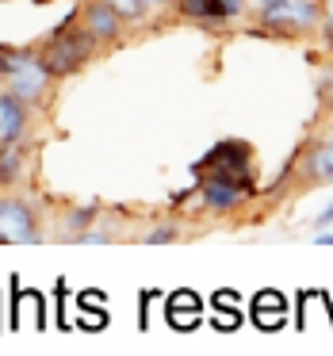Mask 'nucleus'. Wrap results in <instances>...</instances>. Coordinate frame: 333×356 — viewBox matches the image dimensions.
<instances>
[{
    "mask_svg": "<svg viewBox=\"0 0 333 356\" xmlns=\"http://www.w3.org/2000/svg\"><path fill=\"white\" fill-rule=\"evenodd\" d=\"M92 54H96V39L85 27H58L39 50L50 77H73L77 70H85Z\"/></svg>",
    "mask_w": 333,
    "mask_h": 356,
    "instance_id": "obj_1",
    "label": "nucleus"
},
{
    "mask_svg": "<svg viewBox=\"0 0 333 356\" xmlns=\"http://www.w3.org/2000/svg\"><path fill=\"white\" fill-rule=\"evenodd\" d=\"M257 16L272 31H310L322 19V8H318V0H279L272 8H261Z\"/></svg>",
    "mask_w": 333,
    "mask_h": 356,
    "instance_id": "obj_2",
    "label": "nucleus"
},
{
    "mask_svg": "<svg viewBox=\"0 0 333 356\" xmlns=\"http://www.w3.org/2000/svg\"><path fill=\"white\" fill-rule=\"evenodd\" d=\"M47 65H42L39 54H31V50H24V54H12V70H8V88L19 96V100H39L42 92H47Z\"/></svg>",
    "mask_w": 333,
    "mask_h": 356,
    "instance_id": "obj_3",
    "label": "nucleus"
},
{
    "mask_svg": "<svg viewBox=\"0 0 333 356\" xmlns=\"http://www.w3.org/2000/svg\"><path fill=\"white\" fill-rule=\"evenodd\" d=\"M234 177H249V172H222V169H215L207 177V184H203V203H207L211 211H230V207H238V203L249 195V184H238Z\"/></svg>",
    "mask_w": 333,
    "mask_h": 356,
    "instance_id": "obj_4",
    "label": "nucleus"
},
{
    "mask_svg": "<svg viewBox=\"0 0 333 356\" xmlns=\"http://www.w3.org/2000/svg\"><path fill=\"white\" fill-rule=\"evenodd\" d=\"M241 4H245V0H177V12L184 19H195V24L218 27V24L238 19L241 16Z\"/></svg>",
    "mask_w": 333,
    "mask_h": 356,
    "instance_id": "obj_5",
    "label": "nucleus"
},
{
    "mask_svg": "<svg viewBox=\"0 0 333 356\" xmlns=\"http://www.w3.org/2000/svg\"><path fill=\"white\" fill-rule=\"evenodd\" d=\"M123 24H127V19L119 16L115 8H111L108 0H88V4H85V16H81V27H85V31L92 35L96 42H111V39H119Z\"/></svg>",
    "mask_w": 333,
    "mask_h": 356,
    "instance_id": "obj_6",
    "label": "nucleus"
},
{
    "mask_svg": "<svg viewBox=\"0 0 333 356\" xmlns=\"http://www.w3.org/2000/svg\"><path fill=\"white\" fill-rule=\"evenodd\" d=\"M0 241H35V218L24 203L0 200Z\"/></svg>",
    "mask_w": 333,
    "mask_h": 356,
    "instance_id": "obj_7",
    "label": "nucleus"
},
{
    "mask_svg": "<svg viewBox=\"0 0 333 356\" xmlns=\"http://www.w3.org/2000/svg\"><path fill=\"white\" fill-rule=\"evenodd\" d=\"M24 123H27V100H19L8 88L0 96V142H16L24 134Z\"/></svg>",
    "mask_w": 333,
    "mask_h": 356,
    "instance_id": "obj_8",
    "label": "nucleus"
},
{
    "mask_svg": "<svg viewBox=\"0 0 333 356\" xmlns=\"http://www.w3.org/2000/svg\"><path fill=\"white\" fill-rule=\"evenodd\" d=\"M207 165H211V169H222V172H238V165H245V169H249L245 142H222V146L207 157ZM245 169H241V172H245Z\"/></svg>",
    "mask_w": 333,
    "mask_h": 356,
    "instance_id": "obj_9",
    "label": "nucleus"
},
{
    "mask_svg": "<svg viewBox=\"0 0 333 356\" xmlns=\"http://www.w3.org/2000/svg\"><path fill=\"white\" fill-rule=\"evenodd\" d=\"M310 177H318V180L333 177V142H322V146L310 154Z\"/></svg>",
    "mask_w": 333,
    "mask_h": 356,
    "instance_id": "obj_10",
    "label": "nucleus"
},
{
    "mask_svg": "<svg viewBox=\"0 0 333 356\" xmlns=\"http://www.w3.org/2000/svg\"><path fill=\"white\" fill-rule=\"evenodd\" d=\"M16 172H19V146L4 142V146H0V184L16 180Z\"/></svg>",
    "mask_w": 333,
    "mask_h": 356,
    "instance_id": "obj_11",
    "label": "nucleus"
},
{
    "mask_svg": "<svg viewBox=\"0 0 333 356\" xmlns=\"http://www.w3.org/2000/svg\"><path fill=\"white\" fill-rule=\"evenodd\" d=\"M111 8L119 12V16L127 19V24H134V19H146L149 8H146V0H108Z\"/></svg>",
    "mask_w": 333,
    "mask_h": 356,
    "instance_id": "obj_12",
    "label": "nucleus"
},
{
    "mask_svg": "<svg viewBox=\"0 0 333 356\" xmlns=\"http://www.w3.org/2000/svg\"><path fill=\"white\" fill-rule=\"evenodd\" d=\"M12 54H16V50H8L4 42H0V77H8V70H12Z\"/></svg>",
    "mask_w": 333,
    "mask_h": 356,
    "instance_id": "obj_13",
    "label": "nucleus"
},
{
    "mask_svg": "<svg viewBox=\"0 0 333 356\" xmlns=\"http://www.w3.org/2000/svg\"><path fill=\"white\" fill-rule=\"evenodd\" d=\"M169 238H172V230H154L146 241H154V245H161V241H169Z\"/></svg>",
    "mask_w": 333,
    "mask_h": 356,
    "instance_id": "obj_14",
    "label": "nucleus"
},
{
    "mask_svg": "<svg viewBox=\"0 0 333 356\" xmlns=\"http://www.w3.org/2000/svg\"><path fill=\"white\" fill-rule=\"evenodd\" d=\"M169 4H177V0H146V8L157 12V8H169Z\"/></svg>",
    "mask_w": 333,
    "mask_h": 356,
    "instance_id": "obj_15",
    "label": "nucleus"
},
{
    "mask_svg": "<svg viewBox=\"0 0 333 356\" xmlns=\"http://www.w3.org/2000/svg\"><path fill=\"white\" fill-rule=\"evenodd\" d=\"M330 222H333V203L322 211V215H318V226H330Z\"/></svg>",
    "mask_w": 333,
    "mask_h": 356,
    "instance_id": "obj_16",
    "label": "nucleus"
},
{
    "mask_svg": "<svg viewBox=\"0 0 333 356\" xmlns=\"http://www.w3.org/2000/svg\"><path fill=\"white\" fill-rule=\"evenodd\" d=\"M325 42H330V50H333V12L325 16Z\"/></svg>",
    "mask_w": 333,
    "mask_h": 356,
    "instance_id": "obj_17",
    "label": "nucleus"
},
{
    "mask_svg": "<svg viewBox=\"0 0 333 356\" xmlns=\"http://www.w3.org/2000/svg\"><path fill=\"white\" fill-rule=\"evenodd\" d=\"M325 92H330V100H333V73L325 77Z\"/></svg>",
    "mask_w": 333,
    "mask_h": 356,
    "instance_id": "obj_18",
    "label": "nucleus"
},
{
    "mask_svg": "<svg viewBox=\"0 0 333 356\" xmlns=\"http://www.w3.org/2000/svg\"><path fill=\"white\" fill-rule=\"evenodd\" d=\"M314 241H322V245H330V241H333V234H322V238H314Z\"/></svg>",
    "mask_w": 333,
    "mask_h": 356,
    "instance_id": "obj_19",
    "label": "nucleus"
}]
</instances>
